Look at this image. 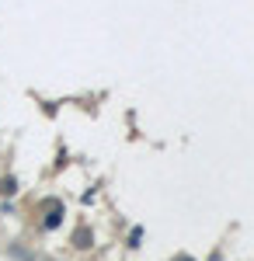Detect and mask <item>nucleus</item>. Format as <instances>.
<instances>
[{
    "label": "nucleus",
    "mask_w": 254,
    "mask_h": 261,
    "mask_svg": "<svg viewBox=\"0 0 254 261\" xmlns=\"http://www.w3.org/2000/svg\"><path fill=\"white\" fill-rule=\"evenodd\" d=\"M0 192H4V195H14V192H18V188H14V178L4 181V185H0Z\"/></svg>",
    "instance_id": "nucleus-1"
},
{
    "label": "nucleus",
    "mask_w": 254,
    "mask_h": 261,
    "mask_svg": "<svg viewBox=\"0 0 254 261\" xmlns=\"http://www.w3.org/2000/svg\"><path fill=\"white\" fill-rule=\"evenodd\" d=\"M177 261H192V258H177Z\"/></svg>",
    "instance_id": "nucleus-2"
}]
</instances>
